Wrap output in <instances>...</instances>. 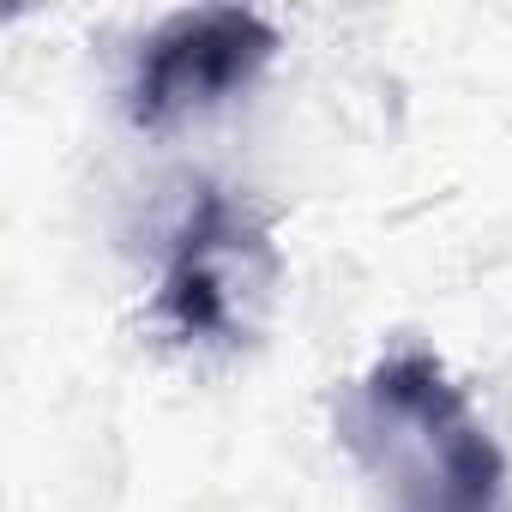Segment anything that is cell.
I'll list each match as a JSON object with an SVG mask.
<instances>
[{"mask_svg": "<svg viewBox=\"0 0 512 512\" xmlns=\"http://www.w3.org/2000/svg\"><path fill=\"white\" fill-rule=\"evenodd\" d=\"M338 440L380 512H500L506 500V452L428 350L380 356L338 404Z\"/></svg>", "mask_w": 512, "mask_h": 512, "instance_id": "1", "label": "cell"}, {"mask_svg": "<svg viewBox=\"0 0 512 512\" xmlns=\"http://www.w3.org/2000/svg\"><path fill=\"white\" fill-rule=\"evenodd\" d=\"M278 55V25L247 7H193L163 19L133 61L127 115L145 133H163L187 115H205L247 91Z\"/></svg>", "mask_w": 512, "mask_h": 512, "instance_id": "3", "label": "cell"}, {"mask_svg": "<svg viewBox=\"0 0 512 512\" xmlns=\"http://www.w3.org/2000/svg\"><path fill=\"white\" fill-rule=\"evenodd\" d=\"M278 284V247L266 217L223 187H199L169 229L151 320L187 350H235L260 326Z\"/></svg>", "mask_w": 512, "mask_h": 512, "instance_id": "2", "label": "cell"}]
</instances>
